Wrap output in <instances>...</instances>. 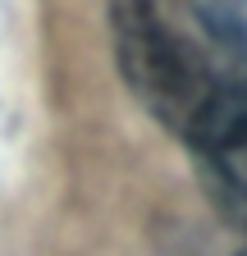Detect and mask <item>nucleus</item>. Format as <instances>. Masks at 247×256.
<instances>
[{
    "mask_svg": "<svg viewBox=\"0 0 247 256\" xmlns=\"http://www.w3.org/2000/svg\"><path fill=\"white\" fill-rule=\"evenodd\" d=\"M220 210L247 229V82H220L183 133Z\"/></svg>",
    "mask_w": 247,
    "mask_h": 256,
    "instance_id": "nucleus-2",
    "label": "nucleus"
},
{
    "mask_svg": "<svg viewBox=\"0 0 247 256\" xmlns=\"http://www.w3.org/2000/svg\"><path fill=\"white\" fill-rule=\"evenodd\" d=\"M114 60L133 96L170 133H188L197 110L224 78H215L202 46V23L188 0H110Z\"/></svg>",
    "mask_w": 247,
    "mask_h": 256,
    "instance_id": "nucleus-1",
    "label": "nucleus"
},
{
    "mask_svg": "<svg viewBox=\"0 0 247 256\" xmlns=\"http://www.w3.org/2000/svg\"><path fill=\"white\" fill-rule=\"evenodd\" d=\"M238 256H247V252H238Z\"/></svg>",
    "mask_w": 247,
    "mask_h": 256,
    "instance_id": "nucleus-4",
    "label": "nucleus"
},
{
    "mask_svg": "<svg viewBox=\"0 0 247 256\" xmlns=\"http://www.w3.org/2000/svg\"><path fill=\"white\" fill-rule=\"evenodd\" d=\"M188 10L215 46L247 64V0H188Z\"/></svg>",
    "mask_w": 247,
    "mask_h": 256,
    "instance_id": "nucleus-3",
    "label": "nucleus"
}]
</instances>
